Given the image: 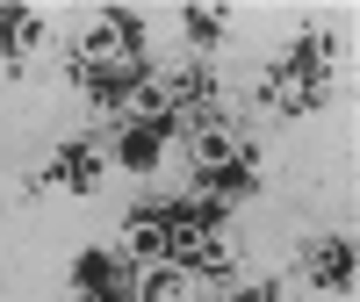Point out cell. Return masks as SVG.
<instances>
[{"mask_svg":"<svg viewBox=\"0 0 360 302\" xmlns=\"http://www.w3.org/2000/svg\"><path fill=\"white\" fill-rule=\"evenodd\" d=\"M324 94H332L324 79H303V72H288L281 58H274V65L259 72V86H252V101H259L266 115H317V108H324Z\"/></svg>","mask_w":360,"mask_h":302,"instance_id":"cell-1","label":"cell"},{"mask_svg":"<svg viewBox=\"0 0 360 302\" xmlns=\"http://www.w3.org/2000/svg\"><path fill=\"white\" fill-rule=\"evenodd\" d=\"M101 173H108V151H101V144H58L44 188H58V195H94Z\"/></svg>","mask_w":360,"mask_h":302,"instance_id":"cell-2","label":"cell"},{"mask_svg":"<svg viewBox=\"0 0 360 302\" xmlns=\"http://www.w3.org/2000/svg\"><path fill=\"white\" fill-rule=\"evenodd\" d=\"M353 281H360L353 237H346V230L317 237V245H310V288H324V295H353Z\"/></svg>","mask_w":360,"mask_h":302,"instance_id":"cell-3","label":"cell"},{"mask_svg":"<svg viewBox=\"0 0 360 302\" xmlns=\"http://www.w3.org/2000/svg\"><path fill=\"white\" fill-rule=\"evenodd\" d=\"M173 151L166 130H144V123H115V166L123 173H159V159Z\"/></svg>","mask_w":360,"mask_h":302,"instance_id":"cell-4","label":"cell"},{"mask_svg":"<svg viewBox=\"0 0 360 302\" xmlns=\"http://www.w3.org/2000/svg\"><path fill=\"white\" fill-rule=\"evenodd\" d=\"M123 252H130V266H152V259H166V209H159V202L130 209V223H123Z\"/></svg>","mask_w":360,"mask_h":302,"instance_id":"cell-5","label":"cell"},{"mask_svg":"<svg viewBox=\"0 0 360 302\" xmlns=\"http://www.w3.org/2000/svg\"><path fill=\"white\" fill-rule=\"evenodd\" d=\"M130 288H137V302H180L195 281L180 274L173 259H152V266H130Z\"/></svg>","mask_w":360,"mask_h":302,"instance_id":"cell-6","label":"cell"},{"mask_svg":"<svg viewBox=\"0 0 360 302\" xmlns=\"http://www.w3.org/2000/svg\"><path fill=\"white\" fill-rule=\"evenodd\" d=\"M180 29H188L195 58H209V51L224 44V15H217V8H188V15H180Z\"/></svg>","mask_w":360,"mask_h":302,"instance_id":"cell-7","label":"cell"},{"mask_svg":"<svg viewBox=\"0 0 360 302\" xmlns=\"http://www.w3.org/2000/svg\"><path fill=\"white\" fill-rule=\"evenodd\" d=\"M108 274H115V259H108V252H86V259H79V266H72V281H79V288H86V295H94V288H101V281H108Z\"/></svg>","mask_w":360,"mask_h":302,"instance_id":"cell-8","label":"cell"},{"mask_svg":"<svg viewBox=\"0 0 360 302\" xmlns=\"http://www.w3.org/2000/svg\"><path fill=\"white\" fill-rule=\"evenodd\" d=\"M224 302H288V281H252V288H231Z\"/></svg>","mask_w":360,"mask_h":302,"instance_id":"cell-9","label":"cell"}]
</instances>
